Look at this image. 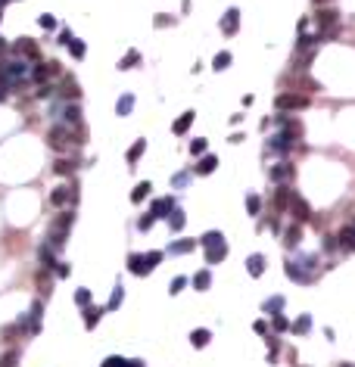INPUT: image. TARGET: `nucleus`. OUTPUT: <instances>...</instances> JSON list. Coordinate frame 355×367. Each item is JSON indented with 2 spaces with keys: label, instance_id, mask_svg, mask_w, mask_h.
Instances as JSON below:
<instances>
[{
  "label": "nucleus",
  "instance_id": "1",
  "mask_svg": "<svg viewBox=\"0 0 355 367\" xmlns=\"http://www.w3.org/2000/svg\"><path fill=\"white\" fill-rule=\"evenodd\" d=\"M47 140H50L53 149H72V146L78 143V137H75L72 131H66V128H53V131L47 134Z\"/></svg>",
  "mask_w": 355,
  "mask_h": 367
},
{
  "label": "nucleus",
  "instance_id": "2",
  "mask_svg": "<svg viewBox=\"0 0 355 367\" xmlns=\"http://www.w3.org/2000/svg\"><path fill=\"white\" fill-rule=\"evenodd\" d=\"M274 106H278L281 112H287V109H305L308 97H302V94H281L278 100H274Z\"/></svg>",
  "mask_w": 355,
  "mask_h": 367
},
{
  "label": "nucleus",
  "instance_id": "3",
  "mask_svg": "<svg viewBox=\"0 0 355 367\" xmlns=\"http://www.w3.org/2000/svg\"><path fill=\"white\" fill-rule=\"evenodd\" d=\"M337 22H340V13H333V10H321L318 16H315V25H318V31H324V34H333Z\"/></svg>",
  "mask_w": 355,
  "mask_h": 367
},
{
  "label": "nucleus",
  "instance_id": "4",
  "mask_svg": "<svg viewBox=\"0 0 355 367\" xmlns=\"http://www.w3.org/2000/svg\"><path fill=\"white\" fill-rule=\"evenodd\" d=\"M268 178H271L274 184H284V181L293 178V165H290V162H278L274 168H268Z\"/></svg>",
  "mask_w": 355,
  "mask_h": 367
},
{
  "label": "nucleus",
  "instance_id": "5",
  "mask_svg": "<svg viewBox=\"0 0 355 367\" xmlns=\"http://www.w3.org/2000/svg\"><path fill=\"white\" fill-rule=\"evenodd\" d=\"M224 255H227V246H224V236H221V240H215V243H209V246H206V262H209V265L221 262Z\"/></svg>",
  "mask_w": 355,
  "mask_h": 367
},
{
  "label": "nucleus",
  "instance_id": "6",
  "mask_svg": "<svg viewBox=\"0 0 355 367\" xmlns=\"http://www.w3.org/2000/svg\"><path fill=\"white\" fill-rule=\"evenodd\" d=\"M175 209V199L172 196H165V199H156L153 206H150V215L153 218H169V212Z\"/></svg>",
  "mask_w": 355,
  "mask_h": 367
},
{
  "label": "nucleus",
  "instance_id": "7",
  "mask_svg": "<svg viewBox=\"0 0 355 367\" xmlns=\"http://www.w3.org/2000/svg\"><path fill=\"white\" fill-rule=\"evenodd\" d=\"M72 199H75V190H72V187H56V190L50 193V202H53L56 209H62L66 202H72Z\"/></svg>",
  "mask_w": 355,
  "mask_h": 367
},
{
  "label": "nucleus",
  "instance_id": "8",
  "mask_svg": "<svg viewBox=\"0 0 355 367\" xmlns=\"http://www.w3.org/2000/svg\"><path fill=\"white\" fill-rule=\"evenodd\" d=\"M128 271H131V274H150L153 268H150L147 255H128Z\"/></svg>",
  "mask_w": 355,
  "mask_h": 367
},
{
  "label": "nucleus",
  "instance_id": "9",
  "mask_svg": "<svg viewBox=\"0 0 355 367\" xmlns=\"http://www.w3.org/2000/svg\"><path fill=\"white\" fill-rule=\"evenodd\" d=\"M293 202V193H290V187H278V193H274V209L278 212H284L287 206Z\"/></svg>",
  "mask_w": 355,
  "mask_h": 367
},
{
  "label": "nucleus",
  "instance_id": "10",
  "mask_svg": "<svg viewBox=\"0 0 355 367\" xmlns=\"http://www.w3.org/2000/svg\"><path fill=\"white\" fill-rule=\"evenodd\" d=\"M218 168V156H203L200 165H196V175H212Z\"/></svg>",
  "mask_w": 355,
  "mask_h": 367
},
{
  "label": "nucleus",
  "instance_id": "11",
  "mask_svg": "<svg viewBox=\"0 0 355 367\" xmlns=\"http://www.w3.org/2000/svg\"><path fill=\"white\" fill-rule=\"evenodd\" d=\"M237 22H240V13L227 10V13H224V22H221V31H224V34H234V31H237Z\"/></svg>",
  "mask_w": 355,
  "mask_h": 367
},
{
  "label": "nucleus",
  "instance_id": "12",
  "mask_svg": "<svg viewBox=\"0 0 355 367\" xmlns=\"http://www.w3.org/2000/svg\"><path fill=\"white\" fill-rule=\"evenodd\" d=\"M246 271L253 274V277H262V271H265V255H249V262H246Z\"/></svg>",
  "mask_w": 355,
  "mask_h": 367
},
{
  "label": "nucleus",
  "instance_id": "13",
  "mask_svg": "<svg viewBox=\"0 0 355 367\" xmlns=\"http://www.w3.org/2000/svg\"><path fill=\"white\" fill-rule=\"evenodd\" d=\"M293 212H296V218H299V221H308V218H311L308 202H305V199H299V196H293Z\"/></svg>",
  "mask_w": 355,
  "mask_h": 367
},
{
  "label": "nucleus",
  "instance_id": "14",
  "mask_svg": "<svg viewBox=\"0 0 355 367\" xmlns=\"http://www.w3.org/2000/svg\"><path fill=\"white\" fill-rule=\"evenodd\" d=\"M196 249V240H181V243H172L169 252L172 255H184V252H193Z\"/></svg>",
  "mask_w": 355,
  "mask_h": 367
},
{
  "label": "nucleus",
  "instance_id": "15",
  "mask_svg": "<svg viewBox=\"0 0 355 367\" xmlns=\"http://www.w3.org/2000/svg\"><path fill=\"white\" fill-rule=\"evenodd\" d=\"M299 240H302V230H299L296 224L284 230V246H290V249H293V246H299Z\"/></svg>",
  "mask_w": 355,
  "mask_h": 367
},
{
  "label": "nucleus",
  "instance_id": "16",
  "mask_svg": "<svg viewBox=\"0 0 355 367\" xmlns=\"http://www.w3.org/2000/svg\"><path fill=\"white\" fill-rule=\"evenodd\" d=\"M340 243H343L346 249H355V224H346L340 230Z\"/></svg>",
  "mask_w": 355,
  "mask_h": 367
},
{
  "label": "nucleus",
  "instance_id": "17",
  "mask_svg": "<svg viewBox=\"0 0 355 367\" xmlns=\"http://www.w3.org/2000/svg\"><path fill=\"white\" fill-rule=\"evenodd\" d=\"M19 50L28 56V59H37V56H41V50H37V44H34V40H28V37H22L19 40Z\"/></svg>",
  "mask_w": 355,
  "mask_h": 367
},
{
  "label": "nucleus",
  "instance_id": "18",
  "mask_svg": "<svg viewBox=\"0 0 355 367\" xmlns=\"http://www.w3.org/2000/svg\"><path fill=\"white\" fill-rule=\"evenodd\" d=\"M287 146H293V140H290V131L287 134H278V137H271V143H268V149H287Z\"/></svg>",
  "mask_w": 355,
  "mask_h": 367
},
{
  "label": "nucleus",
  "instance_id": "19",
  "mask_svg": "<svg viewBox=\"0 0 355 367\" xmlns=\"http://www.w3.org/2000/svg\"><path fill=\"white\" fill-rule=\"evenodd\" d=\"M100 314H103V308H94V305H91V308H85V327H88V330H94V327H97Z\"/></svg>",
  "mask_w": 355,
  "mask_h": 367
},
{
  "label": "nucleus",
  "instance_id": "20",
  "mask_svg": "<svg viewBox=\"0 0 355 367\" xmlns=\"http://www.w3.org/2000/svg\"><path fill=\"white\" fill-rule=\"evenodd\" d=\"M190 125H193V112H184V115L175 121V125H172V131H175V134H184Z\"/></svg>",
  "mask_w": 355,
  "mask_h": 367
},
{
  "label": "nucleus",
  "instance_id": "21",
  "mask_svg": "<svg viewBox=\"0 0 355 367\" xmlns=\"http://www.w3.org/2000/svg\"><path fill=\"white\" fill-rule=\"evenodd\" d=\"M209 339H212V333H209V330H193V333H190V342H193L196 349L209 346Z\"/></svg>",
  "mask_w": 355,
  "mask_h": 367
},
{
  "label": "nucleus",
  "instance_id": "22",
  "mask_svg": "<svg viewBox=\"0 0 355 367\" xmlns=\"http://www.w3.org/2000/svg\"><path fill=\"white\" fill-rule=\"evenodd\" d=\"M150 190H153V187H150V181H140V184L134 187V193H131V202H140V199H147V196H150Z\"/></svg>",
  "mask_w": 355,
  "mask_h": 367
},
{
  "label": "nucleus",
  "instance_id": "23",
  "mask_svg": "<svg viewBox=\"0 0 355 367\" xmlns=\"http://www.w3.org/2000/svg\"><path fill=\"white\" fill-rule=\"evenodd\" d=\"M56 72V62H44V66H37L34 69V81H44V78H50Z\"/></svg>",
  "mask_w": 355,
  "mask_h": 367
},
{
  "label": "nucleus",
  "instance_id": "24",
  "mask_svg": "<svg viewBox=\"0 0 355 367\" xmlns=\"http://www.w3.org/2000/svg\"><path fill=\"white\" fill-rule=\"evenodd\" d=\"M209 283H212V274H209V271H200V274L193 277V287L200 290V293H203V290H209Z\"/></svg>",
  "mask_w": 355,
  "mask_h": 367
},
{
  "label": "nucleus",
  "instance_id": "25",
  "mask_svg": "<svg viewBox=\"0 0 355 367\" xmlns=\"http://www.w3.org/2000/svg\"><path fill=\"white\" fill-rule=\"evenodd\" d=\"M169 227H172V230H181V227H184V212H181V209H172V212H169Z\"/></svg>",
  "mask_w": 355,
  "mask_h": 367
},
{
  "label": "nucleus",
  "instance_id": "26",
  "mask_svg": "<svg viewBox=\"0 0 355 367\" xmlns=\"http://www.w3.org/2000/svg\"><path fill=\"white\" fill-rule=\"evenodd\" d=\"M53 171H56V175H72V171H75V162H69V159H59L56 165H53Z\"/></svg>",
  "mask_w": 355,
  "mask_h": 367
},
{
  "label": "nucleus",
  "instance_id": "27",
  "mask_svg": "<svg viewBox=\"0 0 355 367\" xmlns=\"http://www.w3.org/2000/svg\"><path fill=\"white\" fill-rule=\"evenodd\" d=\"M143 149H147V143H143V140H137V143L128 149V162H137V159L143 156Z\"/></svg>",
  "mask_w": 355,
  "mask_h": 367
},
{
  "label": "nucleus",
  "instance_id": "28",
  "mask_svg": "<svg viewBox=\"0 0 355 367\" xmlns=\"http://www.w3.org/2000/svg\"><path fill=\"white\" fill-rule=\"evenodd\" d=\"M131 106H134V97H131V94H125L122 100H118V115H128V112H131Z\"/></svg>",
  "mask_w": 355,
  "mask_h": 367
},
{
  "label": "nucleus",
  "instance_id": "29",
  "mask_svg": "<svg viewBox=\"0 0 355 367\" xmlns=\"http://www.w3.org/2000/svg\"><path fill=\"white\" fill-rule=\"evenodd\" d=\"M103 367H131V361H125V358L112 355V358H106V361H103Z\"/></svg>",
  "mask_w": 355,
  "mask_h": 367
},
{
  "label": "nucleus",
  "instance_id": "30",
  "mask_svg": "<svg viewBox=\"0 0 355 367\" xmlns=\"http://www.w3.org/2000/svg\"><path fill=\"white\" fill-rule=\"evenodd\" d=\"M187 283H190L187 277H175V280H172V290H169V293H172V296H178V293H181V290L187 287Z\"/></svg>",
  "mask_w": 355,
  "mask_h": 367
},
{
  "label": "nucleus",
  "instance_id": "31",
  "mask_svg": "<svg viewBox=\"0 0 355 367\" xmlns=\"http://www.w3.org/2000/svg\"><path fill=\"white\" fill-rule=\"evenodd\" d=\"M69 50H72L75 59H81V56H85V44H81V40H69Z\"/></svg>",
  "mask_w": 355,
  "mask_h": 367
},
{
  "label": "nucleus",
  "instance_id": "32",
  "mask_svg": "<svg viewBox=\"0 0 355 367\" xmlns=\"http://www.w3.org/2000/svg\"><path fill=\"white\" fill-rule=\"evenodd\" d=\"M137 59H140V53H137V50H131V53H128V56H125L122 62H118V69H131V66H134Z\"/></svg>",
  "mask_w": 355,
  "mask_h": 367
},
{
  "label": "nucleus",
  "instance_id": "33",
  "mask_svg": "<svg viewBox=\"0 0 355 367\" xmlns=\"http://www.w3.org/2000/svg\"><path fill=\"white\" fill-rule=\"evenodd\" d=\"M308 323H311V320H308V314H302V317L293 323V333H305V330H308Z\"/></svg>",
  "mask_w": 355,
  "mask_h": 367
},
{
  "label": "nucleus",
  "instance_id": "34",
  "mask_svg": "<svg viewBox=\"0 0 355 367\" xmlns=\"http://www.w3.org/2000/svg\"><path fill=\"white\" fill-rule=\"evenodd\" d=\"M62 97H78V88H75V81H62Z\"/></svg>",
  "mask_w": 355,
  "mask_h": 367
},
{
  "label": "nucleus",
  "instance_id": "35",
  "mask_svg": "<svg viewBox=\"0 0 355 367\" xmlns=\"http://www.w3.org/2000/svg\"><path fill=\"white\" fill-rule=\"evenodd\" d=\"M16 361H19V352H10L0 358V367H16Z\"/></svg>",
  "mask_w": 355,
  "mask_h": 367
},
{
  "label": "nucleus",
  "instance_id": "36",
  "mask_svg": "<svg viewBox=\"0 0 355 367\" xmlns=\"http://www.w3.org/2000/svg\"><path fill=\"white\" fill-rule=\"evenodd\" d=\"M227 62H231V53H227V50H221V53L215 56V69H227Z\"/></svg>",
  "mask_w": 355,
  "mask_h": 367
},
{
  "label": "nucleus",
  "instance_id": "37",
  "mask_svg": "<svg viewBox=\"0 0 355 367\" xmlns=\"http://www.w3.org/2000/svg\"><path fill=\"white\" fill-rule=\"evenodd\" d=\"M190 153H193V156H203V153H206V140H203V137L193 140V143H190Z\"/></svg>",
  "mask_w": 355,
  "mask_h": 367
},
{
  "label": "nucleus",
  "instance_id": "38",
  "mask_svg": "<svg viewBox=\"0 0 355 367\" xmlns=\"http://www.w3.org/2000/svg\"><path fill=\"white\" fill-rule=\"evenodd\" d=\"M246 206H249V212H253V215H259V209H262V199H259V196L253 193V196L246 199Z\"/></svg>",
  "mask_w": 355,
  "mask_h": 367
},
{
  "label": "nucleus",
  "instance_id": "39",
  "mask_svg": "<svg viewBox=\"0 0 355 367\" xmlns=\"http://www.w3.org/2000/svg\"><path fill=\"white\" fill-rule=\"evenodd\" d=\"M78 118H81V112H78V106H69V109H66V121H72V125H78Z\"/></svg>",
  "mask_w": 355,
  "mask_h": 367
},
{
  "label": "nucleus",
  "instance_id": "40",
  "mask_svg": "<svg viewBox=\"0 0 355 367\" xmlns=\"http://www.w3.org/2000/svg\"><path fill=\"white\" fill-rule=\"evenodd\" d=\"M118 305H122V287H115V293L109 299V308H118Z\"/></svg>",
  "mask_w": 355,
  "mask_h": 367
},
{
  "label": "nucleus",
  "instance_id": "41",
  "mask_svg": "<svg viewBox=\"0 0 355 367\" xmlns=\"http://www.w3.org/2000/svg\"><path fill=\"white\" fill-rule=\"evenodd\" d=\"M75 302H78V305H88V302H91V293H88V290H78V293H75Z\"/></svg>",
  "mask_w": 355,
  "mask_h": 367
},
{
  "label": "nucleus",
  "instance_id": "42",
  "mask_svg": "<svg viewBox=\"0 0 355 367\" xmlns=\"http://www.w3.org/2000/svg\"><path fill=\"white\" fill-rule=\"evenodd\" d=\"M281 308H284V299H271V302L265 305V311H274V314H278Z\"/></svg>",
  "mask_w": 355,
  "mask_h": 367
},
{
  "label": "nucleus",
  "instance_id": "43",
  "mask_svg": "<svg viewBox=\"0 0 355 367\" xmlns=\"http://www.w3.org/2000/svg\"><path fill=\"white\" fill-rule=\"evenodd\" d=\"M153 221H156L153 215H143V218L137 221V227H140V230H150V227H153Z\"/></svg>",
  "mask_w": 355,
  "mask_h": 367
},
{
  "label": "nucleus",
  "instance_id": "44",
  "mask_svg": "<svg viewBox=\"0 0 355 367\" xmlns=\"http://www.w3.org/2000/svg\"><path fill=\"white\" fill-rule=\"evenodd\" d=\"M290 323H287V317H281V314H274V330H287Z\"/></svg>",
  "mask_w": 355,
  "mask_h": 367
},
{
  "label": "nucleus",
  "instance_id": "45",
  "mask_svg": "<svg viewBox=\"0 0 355 367\" xmlns=\"http://www.w3.org/2000/svg\"><path fill=\"white\" fill-rule=\"evenodd\" d=\"M147 262H150V268H156V265L162 262V252H150V255H147Z\"/></svg>",
  "mask_w": 355,
  "mask_h": 367
},
{
  "label": "nucleus",
  "instance_id": "46",
  "mask_svg": "<svg viewBox=\"0 0 355 367\" xmlns=\"http://www.w3.org/2000/svg\"><path fill=\"white\" fill-rule=\"evenodd\" d=\"M41 258H44V265H47V268H56V265H53V255H50V249H41Z\"/></svg>",
  "mask_w": 355,
  "mask_h": 367
},
{
  "label": "nucleus",
  "instance_id": "47",
  "mask_svg": "<svg viewBox=\"0 0 355 367\" xmlns=\"http://www.w3.org/2000/svg\"><path fill=\"white\" fill-rule=\"evenodd\" d=\"M253 330H256V333H268V323H265V320H256Z\"/></svg>",
  "mask_w": 355,
  "mask_h": 367
},
{
  "label": "nucleus",
  "instance_id": "48",
  "mask_svg": "<svg viewBox=\"0 0 355 367\" xmlns=\"http://www.w3.org/2000/svg\"><path fill=\"white\" fill-rule=\"evenodd\" d=\"M41 25H44V28H53L56 22H53V16H41Z\"/></svg>",
  "mask_w": 355,
  "mask_h": 367
},
{
  "label": "nucleus",
  "instance_id": "49",
  "mask_svg": "<svg viewBox=\"0 0 355 367\" xmlns=\"http://www.w3.org/2000/svg\"><path fill=\"white\" fill-rule=\"evenodd\" d=\"M311 4H318V7H324V4H333V0H311Z\"/></svg>",
  "mask_w": 355,
  "mask_h": 367
},
{
  "label": "nucleus",
  "instance_id": "50",
  "mask_svg": "<svg viewBox=\"0 0 355 367\" xmlns=\"http://www.w3.org/2000/svg\"><path fill=\"white\" fill-rule=\"evenodd\" d=\"M131 367H143V361H131Z\"/></svg>",
  "mask_w": 355,
  "mask_h": 367
},
{
  "label": "nucleus",
  "instance_id": "51",
  "mask_svg": "<svg viewBox=\"0 0 355 367\" xmlns=\"http://www.w3.org/2000/svg\"><path fill=\"white\" fill-rule=\"evenodd\" d=\"M340 367H355V364H349V361H343V364H340Z\"/></svg>",
  "mask_w": 355,
  "mask_h": 367
},
{
  "label": "nucleus",
  "instance_id": "52",
  "mask_svg": "<svg viewBox=\"0 0 355 367\" xmlns=\"http://www.w3.org/2000/svg\"><path fill=\"white\" fill-rule=\"evenodd\" d=\"M4 4H10V0H0V7H4Z\"/></svg>",
  "mask_w": 355,
  "mask_h": 367
}]
</instances>
